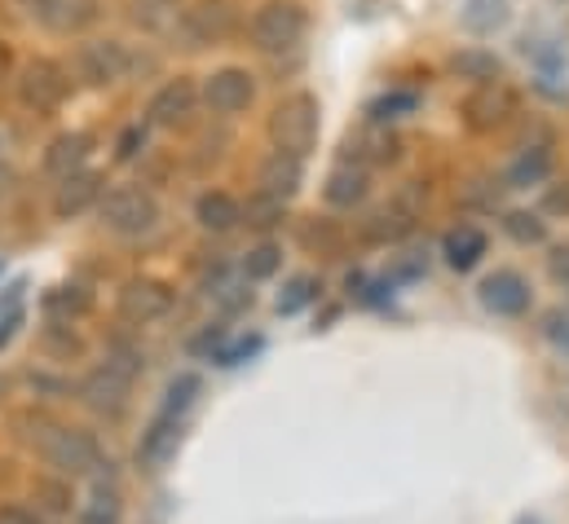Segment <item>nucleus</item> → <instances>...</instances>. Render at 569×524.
<instances>
[{
	"mask_svg": "<svg viewBox=\"0 0 569 524\" xmlns=\"http://www.w3.org/2000/svg\"><path fill=\"white\" fill-rule=\"evenodd\" d=\"M31 445L53 467V476H67V481L98 476L102 467H111V463H102V445L89 432L67 427V423H53V419H36L31 423Z\"/></svg>",
	"mask_w": 569,
	"mask_h": 524,
	"instance_id": "1",
	"label": "nucleus"
},
{
	"mask_svg": "<svg viewBox=\"0 0 569 524\" xmlns=\"http://www.w3.org/2000/svg\"><path fill=\"white\" fill-rule=\"evenodd\" d=\"M318 129H322V115L313 93H291L270 111V141L291 159H305L318 145Z\"/></svg>",
	"mask_w": 569,
	"mask_h": 524,
	"instance_id": "2",
	"label": "nucleus"
},
{
	"mask_svg": "<svg viewBox=\"0 0 569 524\" xmlns=\"http://www.w3.org/2000/svg\"><path fill=\"white\" fill-rule=\"evenodd\" d=\"M248 31H252V44L261 53H287V49H296L305 40L309 18H305V9L296 0H270V4H261L252 13Z\"/></svg>",
	"mask_w": 569,
	"mask_h": 524,
	"instance_id": "3",
	"label": "nucleus"
},
{
	"mask_svg": "<svg viewBox=\"0 0 569 524\" xmlns=\"http://www.w3.org/2000/svg\"><path fill=\"white\" fill-rule=\"evenodd\" d=\"M98 203H102V225L124 234V239L150 234L154 221H159V203H154V194H146L142 185H116Z\"/></svg>",
	"mask_w": 569,
	"mask_h": 524,
	"instance_id": "4",
	"label": "nucleus"
},
{
	"mask_svg": "<svg viewBox=\"0 0 569 524\" xmlns=\"http://www.w3.org/2000/svg\"><path fill=\"white\" fill-rule=\"evenodd\" d=\"M172 286L168 282H159V278H133V282H124V291H120V313H124V322H159V318H168L172 313Z\"/></svg>",
	"mask_w": 569,
	"mask_h": 524,
	"instance_id": "5",
	"label": "nucleus"
},
{
	"mask_svg": "<svg viewBox=\"0 0 569 524\" xmlns=\"http://www.w3.org/2000/svg\"><path fill=\"white\" fill-rule=\"evenodd\" d=\"M252 98H257V84H252V75L243 67H221V71H212L203 80V102L217 115H239V111L252 107Z\"/></svg>",
	"mask_w": 569,
	"mask_h": 524,
	"instance_id": "6",
	"label": "nucleus"
},
{
	"mask_svg": "<svg viewBox=\"0 0 569 524\" xmlns=\"http://www.w3.org/2000/svg\"><path fill=\"white\" fill-rule=\"evenodd\" d=\"M481 304L495 313V318H521L530 309V282L517 273V269H495L486 282H481Z\"/></svg>",
	"mask_w": 569,
	"mask_h": 524,
	"instance_id": "7",
	"label": "nucleus"
},
{
	"mask_svg": "<svg viewBox=\"0 0 569 524\" xmlns=\"http://www.w3.org/2000/svg\"><path fill=\"white\" fill-rule=\"evenodd\" d=\"M18 93H22V102L36 107V111H53V107L67 98V71H62L58 62L40 58V62H31V67L22 71Z\"/></svg>",
	"mask_w": 569,
	"mask_h": 524,
	"instance_id": "8",
	"label": "nucleus"
},
{
	"mask_svg": "<svg viewBox=\"0 0 569 524\" xmlns=\"http://www.w3.org/2000/svg\"><path fill=\"white\" fill-rule=\"evenodd\" d=\"M194 84L186 80V75H177V80H168L154 98H150V107H146V120L154 124V129H181L190 115H194Z\"/></svg>",
	"mask_w": 569,
	"mask_h": 524,
	"instance_id": "9",
	"label": "nucleus"
},
{
	"mask_svg": "<svg viewBox=\"0 0 569 524\" xmlns=\"http://www.w3.org/2000/svg\"><path fill=\"white\" fill-rule=\"evenodd\" d=\"M512 93L495 80V84H481L468 102H463V120H468V129H477V132H490V129H499V124H508V115H512Z\"/></svg>",
	"mask_w": 569,
	"mask_h": 524,
	"instance_id": "10",
	"label": "nucleus"
},
{
	"mask_svg": "<svg viewBox=\"0 0 569 524\" xmlns=\"http://www.w3.org/2000/svg\"><path fill=\"white\" fill-rule=\"evenodd\" d=\"M80 401H84L89 410L116 419V414L129 405V380H124L120 371H111V366H98L93 375L80 380Z\"/></svg>",
	"mask_w": 569,
	"mask_h": 524,
	"instance_id": "11",
	"label": "nucleus"
},
{
	"mask_svg": "<svg viewBox=\"0 0 569 524\" xmlns=\"http://www.w3.org/2000/svg\"><path fill=\"white\" fill-rule=\"evenodd\" d=\"M181 27L194 44H212L234 31V9H230V0H199L194 9H186Z\"/></svg>",
	"mask_w": 569,
	"mask_h": 524,
	"instance_id": "12",
	"label": "nucleus"
},
{
	"mask_svg": "<svg viewBox=\"0 0 569 524\" xmlns=\"http://www.w3.org/2000/svg\"><path fill=\"white\" fill-rule=\"evenodd\" d=\"M124 71H129L124 44H116V40H93V44L80 49V75H84L89 84H111V80H120Z\"/></svg>",
	"mask_w": 569,
	"mask_h": 524,
	"instance_id": "13",
	"label": "nucleus"
},
{
	"mask_svg": "<svg viewBox=\"0 0 569 524\" xmlns=\"http://www.w3.org/2000/svg\"><path fill=\"white\" fill-rule=\"evenodd\" d=\"M177 441H181V419L154 414L150 427L142 432V441H138V463H142L146 472H159L177 454Z\"/></svg>",
	"mask_w": 569,
	"mask_h": 524,
	"instance_id": "14",
	"label": "nucleus"
},
{
	"mask_svg": "<svg viewBox=\"0 0 569 524\" xmlns=\"http://www.w3.org/2000/svg\"><path fill=\"white\" fill-rule=\"evenodd\" d=\"M102 199V177L98 172H71V177H62V185H58V194H53V212L58 216H80L84 208H93Z\"/></svg>",
	"mask_w": 569,
	"mask_h": 524,
	"instance_id": "15",
	"label": "nucleus"
},
{
	"mask_svg": "<svg viewBox=\"0 0 569 524\" xmlns=\"http://www.w3.org/2000/svg\"><path fill=\"white\" fill-rule=\"evenodd\" d=\"M89 145H93L89 132H62V137H53L49 150H44V172H49V177H71V172H80L84 159H89Z\"/></svg>",
	"mask_w": 569,
	"mask_h": 524,
	"instance_id": "16",
	"label": "nucleus"
},
{
	"mask_svg": "<svg viewBox=\"0 0 569 524\" xmlns=\"http://www.w3.org/2000/svg\"><path fill=\"white\" fill-rule=\"evenodd\" d=\"M367 190H371V177H367V168H353V163L331 168V177L322 185V194H327L331 208H358L367 199Z\"/></svg>",
	"mask_w": 569,
	"mask_h": 524,
	"instance_id": "17",
	"label": "nucleus"
},
{
	"mask_svg": "<svg viewBox=\"0 0 569 524\" xmlns=\"http://www.w3.org/2000/svg\"><path fill=\"white\" fill-rule=\"evenodd\" d=\"M257 185L266 190V194H274V199H291L296 190H300V159H291L283 150H274L266 163H261V172H257Z\"/></svg>",
	"mask_w": 569,
	"mask_h": 524,
	"instance_id": "18",
	"label": "nucleus"
},
{
	"mask_svg": "<svg viewBox=\"0 0 569 524\" xmlns=\"http://www.w3.org/2000/svg\"><path fill=\"white\" fill-rule=\"evenodd\" d=\"M441 256H446V264H450V269L468 273L472 264L486 256V234H481L477 225H459V230H450V234H446Z\"/></svg>",
	"mask_w": 569,
	"mask_h": 524,
	"instance_id": "19",
	"label": "nucleus"
},
{
	"mask_svg": "<svg viewBox=\"0 0 569 524\" xmlns=\"http://www.w3.org/2000/svg\"><path fill=\"white\" fill-rule=\"evenodd\" d=\"M194 216H199V225H203V230L226 234V230H234V225L243 221V208H239V199H230V194H221V190H208V194L199 199Z\"/></svg>",
	"mask_w": 569,
	"mask_h": 524,
	"instance_id": "20",
	"label": "nucleus"
},
{
	"mask_svg": "<svg viewBox=\"0 0 569 524\" xmlns=\"http://www.w3.org/2000/svg\"><path fill=\"white\" fill-rule=\"evenodd\" d=\"M450 71H455L459 80H472V84H495L503 67H499V58H495L490 49L468 44V49H459V53L450 58Z\"/></svg>",
	"mask_w": 569,
	"mask_h": 524,
	"instance_id": "21",
	"label": "nucleus"
},
{
	"mask_svg": "<svg viewBox=\"0 0 569 524\" xmlns=\"http://www.w3.org/2000/svg\"><path fill=\"white\" fill-rule=\"evenodd\" d=\"M243 208V221L239 225H252V230H274V225H283L287 216V203L283 199H274V194H266V190H257L248 203H239Z\"/></svg>",
	"mask_w": 569,
	"mask_h": 524,
	"instance_id": "22",
	"label": "nucleus"
},
{
	"mask_svg": "<svg viewBox=\"0 0 569 524\" xmlns=\"http://www.w3.org/2000/svg\"><path fill=\"white\" fill-rule=\"evenodd\" d=\"M548 172H552V154L548 150H526L512 168H508V185L512 190H526V185H539V181H548Z\"/></svg>",
	"mask_w": 569,
	"mask_h": 524,
	"instance_id": "23",
	"label": "nucleus"
},
{
	"mask_svg": "<svg viewBox=\"0 0 569 524\" xmlns=\"http://www.w3.org/2000/svg\"><path fill=\"white\" fill-rule=\"evenodd\" d=\"M31 498H36V512H49V516H67L71 512V481L67 476H44V481H36V490H31Z\"/></svg>",
	"mask_w": 569,
	"mask_h": 524,
	"instance_id": "24",
	"label": "nucleus"
},
{
	"mask_svg": "<svg viewBox=\"0 0 569 524\" xmlns=\"http://www.w3.org/2000/svg\"><path fill=\"white\" fill-rule=\"evenodd\" d=\"M199 375L194 371H181L172 384H168V393H163V401H159V414L163 419H186V410L194 405V396H199Z\"/></svg>",
	"mask_w": 569,
	"mask_h": 524,
	"instance_id": "25",
	"label": "nucleus"
},
{
	"mask_svg": "<svg viewBox=\"0 0 569 524\" xmlns=\"http://www.w3.org/2000/svg\"><path fill=\"white\" fill-rule=\"evenodd\" d=\"M120 516H124V503H120V494L107 490V485H98V490L80 503V524H120Z\"/></svg>",
	"mask_w": 569,
	"mask_h": 524,
	"instance_id": "26",
	"label": "nucleus"
},
{
	"mask_svg": "<svg viewBox=\"0 0 569 524\" xmlns=\"http://www.w3.org/2000/svg\"><path fill=\"white\" fill-rule=\"evenodd\" d=\"M407 230H411V216H407V212H376V216L362 225V234H367L371 243H398Z\"/></svg>",
	"mask_w": 569,
	"mask_h": 524,
	"instance_id": "27",
	"label": "nucleus"
},
{
	"mask_svg": "<svg viewBox=\"0 0 569 524\" xmlns=\"http://www.w3.org/2000/svg\"><path fill=\"white\" fill-rule=\"evenodd\" d=\"M279 264H283V252H279L274 243H261V248H252V252L243 256V278H248V282H266V278L279 273Z\"/></svg>",
	"mask_w": 569,
	"mask_h": 524,
	"instance_id": "28",
	"label": "nucleus"
},
{
	"mask_svg": "<svg viewBox=\"0 0 569 524\" xmlns=\"http://www.w3.org/2000/svg\"><path fill=\"white\" fill-rule=\"evenodd\" d=\"M318 295V282L309 278V273H300V278H291L283 291H279V300H274V309L283 313V318H291V313H300L309 300Z\"/></svg>",
	"mask_w": 569,
	"mask_h": 524,
	"instance_id": "29",
	"label": "nucleus"
},
{
	"mask_svg": "<svg viewBox=\"0 0 569 524\" xmlns=\"http://www.w3.org/2000/svg\"><path fill=\"white\" fill-rule=\"evenodd\" d=\"M503 230L517 239V243H543L548 239V221L539 212H508Z\"/></svg>",
	"mask_w": 569,
	"mask_h": 524,
	"instance_id": "30",
	"label": "nucleus"
},
{
	"mask_svg": "<svg viewBox=\"0 0 569 524\" xmlns=\"http://www.w3.org/2000/svg\"><path fill=\"white\" fill-rule=\"evenodd\" d=\"M503 0H468V9H463V27H472V31H495V27H503Z\"/></svg>",
	"mask_w": 569,
	"mask_h": 524,
	"instance_id": "31",
	"label": "nucleus"
},
{
	"mask_svg": "<svg viewBox=\"0 0 569 524\" xmlns=\"http://www.w3.org/2000/svg\"><path fill=\"white\" fill-rule=\"evenodd\" d=\"M257 349H261V335H248V340H234L230 349H217V362H221V366H239V362L252 357Z\"/></svg>",
	"mask_w": 569,
	"mask_h": 524,
	"instance_id": "32",
	"label": "nucleus"
},
{
	"mask_svg": "<svg viewBox=\"0 0 569 524\" xmlns=\"http://www.w3.org/2000/svg\"><path fill=\"white\" fill-rule=\"evenodd\" d=\"M49 309H67V313H84V309H89V295H84V286H62L58 295H49Z\"/></svg>",
	"mask_w": 569,
	"mask_h": 524,
	"instance_id": "33",
	"label": "nucleus"
},
{
	"mask_svg": "<svg viewBox=\"0 0 569 524\" xmlns=\"http://www.w3.org/2000/svg\"><path fill=\"white\" fill-rule=\"evenodd\" d=\"M543 335H548L557 349H566V353H569V313H561V309H557V313H548Z\"/></svg>",
	"mask_w": 569,
	"mask_h": 524,
	"instance_id": "34",
	"label": "nucleus"
},
{
	"mask_svg": "<svg viewBox=\"0 0 569 524\" xmlns=\"http://www.w3.org/2000/svg\"><path fill=\"white\" fill-rule=\"evenodd\" d=\"M0 524H44V521H40V512L9 503V507H0Z\"/></svg>",
	"mask_w": 569,
	"mask_h": 524,
	"instance_id": "35",
	"label": "nucleus"
},
{
	"mask_svg": "<svg viewBox=\"0 0 569 524\" xmlns=\"http://www.w3.org/2000/svg\"><path fill=\"white\" fill-rule=\"evenodd\" d=\"M548 269H552V278H557V282H566V286H569V243L552 248V256H548Z\"/></svg>",
	"mask_w": 569,
	"mask_h": 524,
	"instance_id": "36",
	"label": "nucleus"
},
{
	"mask_svg": "<svg viewBox=\"0 0 569 524\" xmlns=\"http://www.w3.org/2000/svg\"><path fill=\"white\" fill-rule=\"evenodd\" d=\"M142 145H146V129L138 124V129H129L124 137H120V159H138Z\"/></svg>",
	"mask_w": 569,
	"mask_h": 524,
	"instance_id": "37",
	"label": "nucleus"
},
{
	"mask_svg": "<svg viewBox=\"0 0 569 524\" xmlns=\"http://www.w3.org/2000/svg\"><path fill=\"white\" fill-rule=\"evenodd\" d=\"M18 326H22V309L13 304V309H9L4 318H0V349H4L9 340H13V331H18Z\"/></svg>",
	"mask_w": 569,
	"mask_h": 524,
	"instance_id": "38",
	"label": "nucleus"
},
{
	"mask_svg": "<svg viewBox=\"0 0 569 524\" xmlns=\"http://www.w3.org/2000/svg\"><path fill=\"white\" fill-rule=\"evenodd\" d=\"M411 107H416V98H411V93H402V98L380 102V107H376V115H380V111H411Z\"/></svg>",
	"mask_w": 569,
	"mask_h": 524,
	"instance_id": "39",
	"label": "nucleus"
},
{
	"mask_svg": "<svg viewBox=\"0 0 569 524\" xmlns=\"http://www.w3.org/2000/svg\"><path fill=\"white\" fill-rule=\"evenodd\" d=\"M548 208H552V212H569V190H552V194H548Z\"/></svg>",
	"mask_w": 569,
	"mask_h": 524,
	"instance_id": "40",
	"label": "nucleus"
},
{
	"mask_svg": "<svg viewBox=\"0 0 569 524\" xmlns=\"http://www.w3.org/2000/svg\"><path fill=\"white\" fill-rule=\"evenodd\" d=\"M4 67H9V49L0 44V75H4Z\"/></svg>",
	"mask_w": 569,
	"mask_h": 524,
	"instance_id": "41",
	"label": "nucleus"
}]
</instances>
